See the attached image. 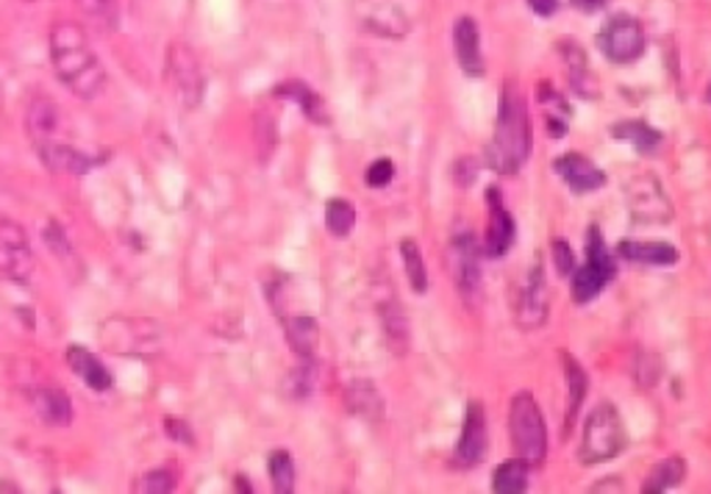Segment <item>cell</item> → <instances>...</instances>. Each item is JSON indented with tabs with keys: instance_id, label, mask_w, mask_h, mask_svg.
<instances>
[{
	"instance_id": "cell-14",
	"label": "cell",
	"mask_w": 711,
	"mask_h": 494,
	"mask_svg": "<svg viewBox=\"0 0 711 494\" xmlns=\"http://www.w3.org/2000/svg\"><path fill=\"white\" fill-rule=\"evenodd\" d=\"M486 453V414L481 403H470L467 414H464L462 436L456 442V461L458 466L470 470L478 464Z\"/></svg>"
},
{
	"instance_id": "cell-40",
	"label": "cell",
	"mask_w": 711,
	"mask_h": 494,
	"mask_svg": "<svg viewBox=\"0 0 711 494\" xmlns=\"http://www.w3.org/2000/svg\"><path fill=\"white\" fill-rule=\"evenodd\" d=\"M661 378V364L653 359V356L648 353H639V364H637V381L642 383V387H653V383H659Z\"/></svg>"
},
{
	"instance_id": "cell-16",
	"label": "cell",
	"mask_w": 711,
	"mask_h": 494,
	"mask_svg": "<svg viewBox=\"0 0 711 494\" xmlns=\"http://www.w3.org/2000/svg\"><path fill=\"white\" fill-rule=\"evenodd\" d=\"M556 173L561 175L567 186H570L576 195H584V192H595L606 184L604 169L595 167L587 156L581 153H567V156L556 158Z\"/></svg>"
},
{
	"instance_id": "cell-15",
	"label": "cell",
	"mask_w": 711,
	"mask_h": 494,
	"mask_svg": "<svg viewBox=\"0 0 711 494\" xmlns=\"http://www.w3.org/2000/svg\"><path fill=\"white\" fill-rule=\"evenodd\" d=\"M40 151L42 164H45L51 173L56 175H73V178H81V175L90 173L95 167V158L86 156L84 151L73 145H62V142H45V145L37 147Z\"/></svg>"
},
{
	"instance_id": "cell-37",
	"label": "cell",
	"mask_w": 711,
	"mask_h": 494,
	"mask_svg": "<svg viewBox=\"0 0 711 494\" xmlns=\"http://www.w3.org/2000/svg\"><path fill=\"white\" fill-rule=\"evenodd\" d=\"M392 178H395V164H392L390 158H379V162H373L370 164L368 175H364L368 186H373V189H384V186L392 184Z\"/></svg>"
},
{
	"instance_id": "cell-38",
	"label": "cell",
	"mask_w": 711,
	"mask_h": 494,
	"mask_svg": "<svg viewBox=\"0 0 711 494\" xmlns=\"http://www.w3.org/2000/svg\"><path fill=\"white\" fill-rule=\"evenodd\" d=\"M567 64H570V81L573 86H576L581 95H587V90H584V73H587V56H584L581 48L576 45H567Z\"/></svg>"
},
{
	"instance_id": "cell-9",
	"label": "cell",
	"mask_w": 711,
	"mask_h": 494,
	"mask_svg": "<svg viewBox=\"0 0 711 494\" xmlns=\"http://www.w3.org/2000/svg\"><path fill=\"white\" fill-rule=\"evenodd\" d=\"M451 276L464 303L475 306L481 300V250L473 234H458L451 241Z\"/></svg>"
},
{
	"instance_id": "cell-34",
	"label": "cell",
	"mask_w": 711,
	"mask_h": 494,
	"mask_svg": "<svg viewBox=\"0 0 711 494\" xmlns=\"http://www.w3.org/2000/svg\"><path fill=\"white\" fill-rule=\"evenodd\" d=\"M270 481L278 494H289L295 488V461L287 450H276L270 455Z\"/></svg>"
},
{
	"instance_id": "cell-46",
	"label": "cell",
	"mask_w": 711,
	"mask_h": 494,
	"mask_svg": "<svg viewBox=\"0 0 711 494\" xmlns=\"http://www.w3.org/2000/svg\"><path fill=\"white\" fill-rule=\"evenodd\" d=\"M548 125H550V136H554V140H559V136H565V131H567L565 123H559V120H556V117H548Z\"/></svg>"
},
{
	"instance_id": "cell-31",
	"label": "cell",
	"mask_w": 711,
	"mask_h": 494,
	"mask_svg": "<svg viewBox=\"0 0 711 494\" xmlns=\"http://www.w3.org/2000/svg\"><path fill=\"white\" fill-rule=\"evenodd\" d=\"M401 256H403V270H406L409 287L418 295H425L429 289V270L423 265V254H420V245L414 239L401 241Z\"/></svg>"
},
{
	"instance_id": "cell-10",
	"label": "cell",
	"mask_w": 711,
	"mask_h": 494,
	"mask_svg": "<svg viewBox=\"0 0 711 494\" xmlns=\"http://www.w3.org/2000/svg\"><path fill=\"white\" fill-rule=\"evenodd\" d=\"M598 45L609 62L631 64L645 51V31L639 20L628 18V14H615L600 31Z\"/></svg>"
},
{
	"instance_id": "cell-21",
	"label": "cell",
	"mask_w": 711,
	"mask_h": 494,
	"mask_svg": "<svg viewBox=\"0 0 711 494\" xmlns=\"http://www.w3.org/2000/svg\"><path fill=\"white\" fill-rule=\"evenodd\" d=\"M561 364H565V378H567V411H565V428L561 431L570 433L573 425H576V416L578 411H581L584 405V398H587V389H589V381H587V372H584V367L578 364L576 359H573L570 353H561Z\"/></svg>"
},
{
	"instance_id": "cell-11",
	"label": "cell",
	"mask_w": 711,
	"mask_h": 494,
	"mask_svg": "<svg viewBox=\"0 0 711 494\" xmlns=\"http://www.w3.org/2000/svg\"><path fill=\"white\" fill-rule=\"evenodd\" d=\"M548 278H545L543 265L530 267L528 278H525L523 295L517 303V322L525 331H537L548 322Z\"/></svg>"
},
{
	"instance_id": "cell-42",
	"label": "cell",
	"mask_w": 711,
	"mask_h": 494,
	"mask_svg": "<svg viewBox=\"0 0 711 494\" xmlns=\"http://www.w3.org/2000/svg\"><path fill=\"white\" fill-rule=\"evenodd\" d=\"M164 428H167V433L173 439H184L187 444H193V431H189L187 422L178 420V416H167V420H164Z\"/></svg>"
},
{
	"instance_id": "cell-17",
	"label": "cell",
	"mask_w": 711,
	"mask_h": 494,
	"mask_svg": "<svg viewBox=\"0 0 711 494\" xmlns=\"http://www.w3.org/2000/svg\"><path fill=\"white\" fill-rule=\"evenodd\" d=\"M453 48L456 59L467 75H484V56H481V31L473 18H458L453 25Z\"/></svg>"
},
{
	"instance_id": "cell-29",
	"label": "cell",
	"mask_w": 711,
	"mask_h": 494,
	"mask_svg": "<svg viewBox=\"0 0 711 494\" xmlns=\"http://www.w3.org/2000/svg\"><path fill=\"white\" fill-rule=\"evenodd\" d=\"M528 488V461L508 459L492 475V492L495 494H523Z\"/></svg>"
},
{
	"instance_id": "cell-25",
	"label": "cell",
	"mask_w": 711,
	"mask_h": 494,
	"mask_svg": "<svg viewBox=\"0 0 711 494\" xmlns=\"http://www.w3.org/2000/svg\"><path fill=\"white\" fill-rule=\"evenodd\" d=\"M364 25L381 37H406L409 34V18L401 12V7H398V3H390V0H384L381 7L368 9V12H364Z\"/></svg>"
},
{
	"instance_id": "cell-47",
	"label": "cell",
	"mask_w": 711,
	"mask_h": 494,
	"mask_svg": "<svg viewBox=\"0 0 711 494\" xmlns=\"http://www.w3.org/2000/svg\"><path fill=\"white\" fill-rule=\"evenodd\" d=\"M709 103H711V86H709Z\"/></svg>"
},
{
	"instance_id": "cell-39",
	"label": "cell",
	"mask_w": 711,
	"mask_h": 494,
	"mask_svg": "<svg viewBox=\"0 0 711 494\" xmlns=\"http://www.w3.org/2000/svg\"><path fill=\"white\" fill-rule=\"evenodd\" d=\"M550 250H554V265H556V270H559V276H573V270H576V259H573L570 245L556 236L554 245H550Z\"/></svg>"
},
{
	"instance_id": "cell-33",
	"label": "cell",
	"mask_w": 711,
	"mask_h": 494,
	"mask_svg": "<svg viewBox=\"0 0 711 494\" xmlns=\"http://www.w3.org/2000/svg\"><path fill=\"white\" fill-rule=\"evenodd\" d=\"M315 361H300V367H295L292 372L284 381V392H287L289 400H306L315 389Z\"/></svg>"
},
{
	"instance_id": "cell-4",
	"label": "cell",
	"mask_w": 711,
	"mask_h": 494,
	"mask_svg": "<svg viewBox=\"0 0 711 494\" xmlns=\"http://www.w3.org/2000/svg\"><path fill=\"white\" fill-rule=\"evenodd\" d=\"M626 442L628 436L620 411L611 403H600L589 414L587 425H584V442L581 450H578V459L584 464H600V461L617 459L626 450Z\"/></svg>"
},
{
	"instance_id": "cell-24",
	"label": "cell",
	"mask_w": 711,
	"mask_h": 494,
	"mask_svg": "<svg viewBox=\"0 0 711 494\" xmlns=\"http://www.w3.org/2000/svg\"><path fill=\"white\" fill-rule=\"evenodd\" d=\"M287 342L300 361H315L320 348V326L311 317H289L287 320Z\"/></svg>"
},
{
	"instance_id": "cell-28",
	"label": "cell",
	"mask_w": 711,
	"mask_h": 494,
	"mask_svg": "<svg viewBox=\"0 0 711 494\" xmlns=\"http://www.w3.org/2000/svg\"><path fill=\"white\" fill-rule=\"evenodd\" d=\"M683 477H687V461H683L681 455H670V459L659 461V464L653 466V472L645 477L642 492L645 494L670 492V488L681 486Z\"/></svg>"
},
{
	"instance_id": "cell-43",
	"label": "cell",
	"mask_w": 711,
	"mask_h": 494,
	"mask_svg": "<svg viewBox=\"0 0 711 494\" xmlns=\"http://www.w3.org/2000/svg\"><path fill=\"white\" fill-rule=\"evenodd\" d=\"M475 169H478V164H475L473 158H462V162L456 164V169H453V173H456V181H458V184H462V186H470V184H473Z\"/></svg>"
},
{
	"instance_id": "cell-27",
	"label": "cell",
	"mask_w": 711,
	"mask_h": 494,
	"mask_svg": "<svg viewBox=\"0 0 711 494\" xmlns=\"http://www.w3.org/2000/svg\"><path fill=\"white\" fill-rule=\"evenodd\" d=\"M272 95L276 97H287V101L298 103L300 109H303L306 117L311 120V123H326V103H322V97L317 95L311 86L300 84V81H287V84H278L276 90H272Z\"/></svg>"
},
{
	"instance_id": "cell-22",
	"label": "cell",
	"mask_w": 711,
	"mask_h": 494,
	"mask_svg": "<svg viewBox=\"0 0 711 494\" xmlns=\"http://www.w3.org/2000/svg\"><path fill=\"white\" fill-rule=\"evenodd\" d=\"M379 309H381V322H384L387 342H390V348L395 350L398 356H403L409 350V320L406 315H403L401 303H398L392 289L384 300H379Z\"/></svg>"
},
{
	"instance_id": "cell-6",
	"label": "cell",
	"mask_w": 711,
	"mask_h": 494,
	"mask_svg": "<svg viewBox=\"0 0 711 494\" xmlns=\"http://www.w3.org/2000/svg\"><path fill=\"white\" fill-rule=\"evenodd\" d=\"M167 81L173 86L175 97L184 103V109H198L206 95V75L200 68V59L184 42H173L167 51Z\"/></svg>"
},
{
	"instance_id": "cell-20",
	"label": "cell",
	"mask_w": 711,
	"mask_h": 494,
	"mask_svg": "<svg viewBox=\"0 0 711 494\" xmlns=\"http://www.w3.org/2000/svg\"><path fill=\"white\" fill-rule=\"evenodd\" d=\"M620 256L628 261H637V265H650V267H670L678 261V250L667 241H620Z\"/></svg>"
},
{
	"instance_id": "cell-32",
	"label": "cell",
	"mask_w": 711,
	"mask_h": 494,
	"mask_svg": "<svg viewBox=\"0 0 711 494\" xmlns=\"http://www.w3.org/2000/svg\"><path fill=\"white\" fill-rule=\"evenodd\" d=\"M356 225V208L342 197H333L326 203V228L333 236H348Z\"/></svg>"
},
{
	"instance_id": "cell-5",
	"label": "cell",
	"mask_w": 711,
	"mask_h": 494,
	"mask_svg": "<svg viewBox=\"0 0 711 494\" xmlns=\"http://www.w3.org/2000/svg\"><path fill=\"white\" fill-rule=\"evenodd\" d=\"M617 276L615 259H611L609 247H606L604 234L598 225L587 230V265L573 270V300L576 303H589L604 292L606 284Z\"/></svg>"
},
{
	"instance_id": "cell-19",
	"label": "cell",
	"mask_w": 711,
	"mask_h": 494,
	"mask_svg": "<svg viewBox=\"0 0 711 494\" xmlns=\"http://www.w3.org/2000/svg\"><path fill=\"white\" fill-rule=\"evenodd\" d=\"M344 405L350 414L362 416V420L381 422L384 420V398L379 394L373 381H353L344 392Z\"/></svg>"
},
{
	"instance_id": "cell-35",
	"label": "cell",
	"mask_w": 711,
	"mask_h": 494,
	"mask_svg": "<svg viewBox=\"0 0 711 494\" xmlns=\"http://www.w3.org/2000/svg\"><path fill=\"white\" fill-rule=\"evenodd\" d=\"M79 9L86 20H92L101 29L117 25V0H79Z\"/></svg>"
},
{
	"instance_id": "cell-18",
	"label": "cell",
	"mask_w": 711,
	"mask_h": 494,
	"mask_svg": "<svg viewBox=\"0 0 711 494\" xmlns=\"http://www.w3.org/2000/svg\"><path fill=\"white\" fill-rule=\"evenodd\" d=\"M25 128H29V136L34 140V145H45L56 136L59 131V106L51 101V97L40 95L29 103L25 109Z\"/></svg>"
},
{
	"instance_id": "cell-2",
	"label": "cell",
	"mask_w": 711,
	"mask_h": 494,
	"mask_svg": "<svg viewBox=\"0 0 711 494\" xmlns=\"http://www.w3.org/2000/svg\"><path fill=\"white\" fill-rule=\"evenodd\" d=\"M530 153V120L523 95L508 81L497 103L495 140L490 145V167L501 175H517Z\"/></svg>"
},
{
	"instance_id": "cell-45",
	"label": "cell",
	"mask_w": 711,
	"mask_h": 494,
	"mask_svg": "<svg viewBox=\"0 0 711 494\" xmlns=\"http://www.w3.org/2000/svg\"><path fill=\"white\" fill-rule=\"evenodd\" d=\"M573 7L581 9V12H598L606 7V0H573Z\"/></svg>"
},
{
	"instance_id": "cell-13",
	"label": "cell",
	"mask_w": 711,
	"mask_h": 494,
	"mask_svg": "<svg viewBox=\"0 0 711 494\" xmlns=\"http://www.w3.org/2000/svg\"><path fill=\"white\" fill-rule=\"evenodd\" d=\"M125 328H120V320L109 322L106 328L101 331V339L103 344H106L109 350H114L117 356H142V353H151L153 344H156V337H158V328L147 326V331H140L142 322H131V320H123Z\"/></svg>"
},
{
	"instance_id": "cell-1",
	"label": "cell",
	"mask_w": 711,
	"mask_h": 494,
	"mask_svg": "<svg viewBox=\"0 0 711 494\" xmlns=\"http://www.w3.org/2000/svg\"><path fill=\"white\" fill-rule=\"evenodd\" d=\"M51 62L56 79L81 101H95L106 90V70L79 23H53Z\"/></svg>"
},
{
	"instance_id": "cell-44",
	"label": "cell",
	"mask_w": 711,
	"mask_h": 494,
	"mask_svg": "<svg viewBox=\"0 0 711 494\" xmlns=\"http://www.w3.org/2000/svg\"><path fill=\"white\" fill-rule=\"evenodd\" d=\"M528 7L539 14V18H554L559 12V0H528Z\"/></svg>"
},
{
	"instance_id": "cell-26",
	"label": "cell",
	"mask_w": 711,
	"mask_h": 494,
	"mask_svg": "<svg viewBox=\"0 0 711 494\" xmlns=\"http://www.w3.org/2000/svg\"><path fill=\"white\" fill-rule=\"evenodd\" d=\"M34 405L40 420L48 422V425L64 428L73 422V403H70V398L62 389H40L34 398Z\"/></svg>"
},
{
	"instance_id": "cell-30",
	"label": "cell",
	"mask_w": 711,
	"mask_h": 494,
	"mask_svg": "<svg viewBox=\"0 0 711 494\" xmlns=\"http://www.w3.org/2000/svg\"><path fill=\"white\" fill-rule=\"evenodd\" d=\"M611 136L622 142H631V145L637 147L639 153H645V156H650V153L661 145V131L650 128L648 123H633V120L631 123L615 125V128H611Z\"/></svg>"
},
{
	"instance_id": "cell-12",
	"label": "cell",
	"mask_w": 711,
	"mask_h": 494,
	"mask_svg": "<svg viewBox=\"0 0 711 494\" xmlns=\"http://www.w3.org/2000/svg\"><path fill=\"white\" fill-rule=\"evenodd\" d=\"M501 197L503 195L497 192V186H490V189H486L490 223H486L484 254L490 256V259H501V256H506L514 245V234H517V228H514V217L508 214V208L503 206Z\"/></svg>"
},
{
	"instance_id": "cell-8",
	"label": "cell",
	"mask_w": 711,
	"mask_h": 494,
	"mask_svg": "<svg viewBox=\"0 0 711 494\" xmlns=\"http://www.w3.org/2000/svg\"><path fill=\"white\" fill-rule=\"evenodd\" d=\"M626 206L637 223H670L672 203L656 175L642 173L626 184Z\"/></svg>"
},
{
	"instance_id": "cell-41",
	"label": "cell",
	"mask_w": 711,
	"mask_h": 494,
	"mask_svg": "<svg viewBox=\"0 0 711 494\" xmlns=\"http://www.w3.org/2000/svg\"><path fill=\"white\" fill-rule=\"evenodd\" d=\"M42 236H45L48 247H51V250H56V254L62 256V259H68V256H73V250H70L68 236H64V230L59 228V223H48V228L42 230Z\"/></svg>"
},
{
	"instance_id": "cell-36",
	"label": "cell",
	"mask_w": 711,
	"mask_h": 494,
	"mask_svg": "<svg viewBox=\"0 0 711 494\" xmlns=\"http://www.w3.org/2000/svg\"><path fill=\"white\" fill-rule=\"evenodd\" d=\"M175 488V475L169 470H151L147 475H142L140 486H136V492L142 494H167Z\"/></svg>"
},
{
	"instance_id": "cell-7",
	"label": "cell",
	"mask_w": 711,
	"mask_h": 494,
	"mask_svg": "<svg viewBox=\"0 0 711 494\" xmlns=\"http://www.w3.org/2000/svg\"><path fill=\"white\" fill-rule=\"evenodd\" d=\"M34 272V250L23 225L12 217H0V278L14 284H29Z\"/></svg>"
},
{
	"instance_id": "cell-3",
	"label": "cell",
	"mask_w": 711,
	"mask_h": 494,
	"mask_svg": "<svg viewBox=\"0 0 711 494\" xmlns=\"http://www.w3.org/2000/svg\"><path fill=\"white\" fill-rule=\"evenodd\" d=\"M508 436H512L514 453L528 466H543L548 459V428L539 411L537 400L530 392H517L508 409Z\"/></svg>"
},
{
	"instance_id": "cell-23",
	"label": "cell",
	"mask_w": 711,
	"mask_h": 494,
	"mask_svg": "<svg viewBox=\"0 0 711 494\" xmlns=\"http://www.w3.org/2000/svg\"><path fill=\"white\" fill-rule=\"evenodd\" d=\"M68 364H70V370H73L75 375L86 383V387L95 389V392H109V389H112V383H114L112 375H109L106 367L101 364V359H95L90 350L70 348Z\"/></svg>"
}]
</instances>
